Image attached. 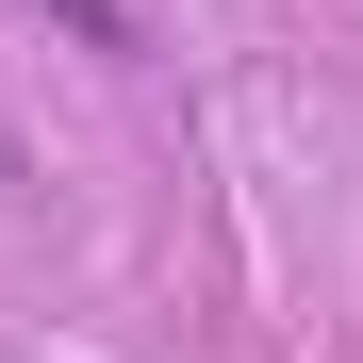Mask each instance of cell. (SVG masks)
<instances>
[{"label":"cell","mask_w":363,"mask_h":363,"mask_svg":"<svg viewBox=\"0 0 363 363\" xmlns=\"http://www.w3.org/2000/svg\"><path fill=\"white\" fill-rule=\"evenodd\" d=\"M50 17H67L83 50H116V67H133V50H149V17H133V0H50Z\"/></svg>","instance_id":"6da1fadb"}]
</instances>
